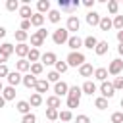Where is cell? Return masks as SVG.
Masks as SVG:
<instances>
[{
  "mask_svg": "<svg viewBox=\"0 0 123 123\" xmlns=\"http://www.w3.org/2000/svg\"><path fill=\"white\" fill-rule=\"evenodd\" d=\"M52 40H54L56 44H65V42L69 40V31H67V27L56 29V31L52 33Z\"/></svg>",
  "mask_w": 123,
  "mask_h": 123,
  "instance_id": "obj_1",
  "label": "cell"
},
{
  "mask_svg": "<svg viewBox=\"0 0 123 123\" xmlns=\"http://www.w3.org/2000/svg\"><path fill=\"white\" fill-rule=\"evenodd\" d=\"M85 63V54H81V52H69V56H67V65H73V67H81Z\"/></svg>",
  "mask_w": 123,
  "mask_h": 123,
  "instance_id": "obj_2",
  "label": "cell"
},
{
  "mask_svg": "<svg viewBox=\"0 0 123 123\" xmlns=\"http://www.w3.org/2000/svg\"><path fill=\"white\" fill-rule=\"evenodd\" d=\"M121 71H123V60H119V58L111 60V63L108 65V73L110 75H119Z\"/></svg>",
  "mask_w": 123,
  "mask_h": 123,
  "instance_id": "obj_3",
  "label": "cell"
},
{
  "mask_svg": "<svg viewBox=\"0 0 123 123\" xmlns=\"http://www.w3.org/2000/svg\"><path fill=\"white\" fill-rule=\"evenodd\" d=\"M100 92H102V96H104V98H113V94H115V88H113V85H111V83L104 81V83L100 85Z\"/></svg>",
  "mask_w": 123,
  "mask_h": 123,
  "instance_id": "obj_4",
  "label": "cell"
},
{
  "mask_svg": "<svg viewBox=\"0 0 123 123\" xmlns=\"http://www.w3.org/2000/svg\"><path fill=\"white\" fill-rule=\"evenodd\" d=\"M54 92H56V96L60 98V96H67V92H69V86H67V83H63V81H58L56 85H54Z\"/></svg>",
  "mask_w": 123,
  "mask_h": 123,
  "instance_id": "obj_5",
  "label": "cell"
},
{
  "mask_svg": "<svg viewBox=\"0 0 123 123\" xmlns=\"http://www.w3.org/2000/svg\"><path fill=\"white\" fill-rule=\"evenodd\" d=\"M40 62H42V65H56L58 58H56L54 52H44V54L40 56Z\"/></svg>",
  "mask_w": 123,
  "mask_h": 123,
  "instance_id": "obj_6",
  "label": "cell"
},
{
  "mask_svg": "<svg viewBox=\"0 0 123 123\" xmlns=\"http://www.w3.org/2000/svg\"><path fill=\"white\" fill-rule=\"evenodd\" d=\"M67 46L71 48V52H79V48L83 46V38H79L77 35H75V37H69V40H67Z\"/></svg>",
  "mask_w": 123,
  "mask_h": 123,
  "instance_id": "obj_7",
  "label": "cell"
},
{
  "mask_svg": "<svg viewBox=\"0 0 123 123\" xmlns=\"http://www.w3.org/2000/svg\"><path fill=\"white\" fill-rule=\"evenodd\" d=\"M8 83H10V86H17L19 83H23L21 73H19V71H10V75H8Z\"/></svg>",
  "mask_w": 123,
  "mask_h": 123,
  "instance_id": "obj_8",
  "label": "cell"
},
{
  "mask_svg": "<svg viewBox=\"0 0 123 123\" xmlns=\"http://www.w3.org/2000/svg\"><path fill=\"white\" fill-rule=\"evenodd\" d=\"M100 19H102V17H100L98 12H94V10H90V12L86 13V23L92 25V27H94V25H100Z\"/></svg>",
  "mask_w": 123,
  "mask_h": 123,
  "instance_id": "obj_9",
  "label": "cell"
},
{
  "mask_svg": "<svg viewBox=\"0 0 123 123\" xmlns=\"http://www.w3.org/2000/svg\"><path fill=\"white\" fill-rule=\"evenodd\" d=\"M58 4H60V8H62V10H65V12H73V10H77V8H79V4H81V2H79V0H75V2H71V4H69V2H65V0H60Z\"/></svg>",
  "mask_w": 123,
  "mask_h": 123,
  "instance_id": "obj_10",
  "label": "cell"
},
{
  "mask_svg": "<svg viewBox=\"0 0 123 123\" xmlns=\"http://www.w3.org/2000/svg\"><path fill=\"white\" fill-rule=\"evenodd\" d=\"M79 27H81V21H79V17H75V15H69V17H67V31H79Z\"/></svg>",
  "mask_w": 123,
  "mask_h": 123,
  "instance_id": "obj_11",
  "label": "cell"
},
{
  "mask_svg": "<svg viewBox=\"0 0 123 123\" xmlns=\"http://www.w3.org/2000/svg\"><path fill=\"white\" fill-rule=\"evenodd\" d=\"M48 88H50V83H48V79H38V81H37V86H35V90H37L38 94H42V92H48Z\"/></svg>",
  "mask_w": 123,
  "mask_h": 123,
  "instance_id": "obj_12",
  "label": "cell"
},
{
  "mask_svg": "<svg viewBox=\"0 0 123 123\" xmlns=\"http://www.w3.org/2000/svg\"><path fill=\"white\" fill-rule=\"evenodd\" d=\"M15 108H17V111H19V113H23V115L31 113V104H29V100H19Z\"/></svg>",
  "mask_w": 123,
  "mask_h": 123,
  "instance_id": "obj_13",
  "label": "cell"
},
{
  "mask_svg": "<svg viewBox=\"0 0 123 123\" xmlns=\"http://www.w3.org/2000/svg\"><path fill=\"white\" fill-rule=\"evenodd\" d=\"M29 50H31V48H29V46H27L25 42H23V44H17V46H15V54L19 56V60H25V58H27V54H29Z\"/></svg>",
  "mask_w": 123,
  "mask_h": 123,
  "instance_id": "obj_14",
  "label": "cell"
},
{
  "mask_svg": "<svg viewBox=\"0 0 123 123\" xmlns=\"http://www.w3.org/2000/svg\"><path fill=\"white\" fill-rule=\"evenodd\" d=\"M40 56H42V54L38 52V48H31L29 54H27V62H29V63H37V62L40 60Z\"/></svg>",
  "mask_w": 123,
  "mask_h": 123,
  "instance_id": "obj_15",
  "label": "cell"
},
{
  "mask_svg": "<svg viewBox=\"0 0 123 123\" xmlns=\"http://www.w3.org/2000/svg\"><path fill=\"white\" fill-rule=\"evenodd\" d=\"M81 90H83V94H90V96H92V94L96 92V85H94L92 81H85L83 86H81Z\"/></svg>",
  "mask_w": 123,
  "mask_h": 123,
  "instance_id": "obj_16",
  "label": "cell"
},
{
  "mask_svg": "<svg viewBox=\"0 0 123 123\" xmlns=\"http://www.w3.org/2000/svg\"><path fill=\"white\" fill-rule=\"evenodd\" d=\"M15 71H19V73H27V71H31V63H29L27 60H19V62L15 63Z\"/></svg>",
  "mask_w": 123,
  "mask_h": 123,
  "instance_id": "obj_17",
  "label": "cell"
},
{
  "mask_svg": "<svg viewBox=\"0 0 123 123\" xmlns=\"http://www.w3.org/2000/svg\"><path fill=\"white\" fill-rule=\"evenodd\" d=\"M37 81H38V79H37L35 75H31V73H27V75L23 77V85H25L27 88H35V86H37Z\"/></svg>",
  "mask_w": 123,
  "mask_h": 123,
  "instance_id": "obj_18",
  "label": "cell"
},
{
  "mask_svg": "<svg viewBox=\"0 0 123 123\" xmlns=\"http://www.w3.org/2000/svg\"><path fill=\"white\" fill-rule=\"evenodd\" d=\"M81 94H83V90H81V86H69V92H67V98H73V100H81Z\"/></svg>",
  "mask_w": 123,
  "mask_h": 123,
  "instance_id": "obj_19",
  "label": "cell"
},
{
  "mask_svg": "<svg viewBox=\"0 0 123 123\" xmlns=\"http://www.w3.org/2000/svg\"><path fill=\"white\" fill-rule=\"evenodd\" d=\"M19 15H21L23 19H31V17H33V10H31V6H29V4H23V6L19 8Z\"/></svg>",
  "mask_w": 123,
  "mask_h": 123,
  "instance_id": "obj_20",
  "label": "cell"
},
{
  "mask_svg": "<svg viewBox=\"0 0 123 123\" xmlns=\"http://www.w3.org/2000/svg\"><path fill=\"white\" fill-rule=\"evenodd\" d=\"M108 40H98V44H96V48H94V52L98 54V56H104L106 52H108Z\"/></svg>",
  "mask_w": 123,
  "mask_h": 123,
  "instance_id": "obj_21",
  "label": "cell"
},
{
  "mask_svg": "<svg viewBox=\"0 0 123 123\" xmlns=\"http://www.w3.org/2000/svg\"><path fill=\"white\" fill-rule=\"evenodd\" d=\"M92 73H94V69H92L90 63H83V65L79 67V75H81V77H90Z\"/></svg>",
  "mask_w": 123,
  "mask_h": 123,
  "instance_id": "obj_22",
  "label": "cell"
},
{
  "mask_svg": "<svg viewBox=\"0 0 123 123\" xmlns=\"http://www.w3.org/2000/svg\"><path fill=\"white\" fill-rule=\"evenodd\" d=\"M46 106H48V108H54V110H58V108L62 106V100H60L56 94H54V96H48V98H46Z\"/></svg>",
  "mask_w": 123,
  "mask_h": 123,
  "instance_id": "obj_23",
  "label": "cell"
},
{
  "mask_svg": "<svg viewBox=\"0 0 123 123\" xmlns=\"http://www.w3.org/2000/svg\"><path fill=\"white\" fill-rule=\"evenodd\" d=\"M98 27H100L102 31H110V29L113 27V21H111V19H110L108 15H104V17L100 19V25H98Z\"/></svg>",
  "mask_w": 123,
  "mask_h": 123,
  "instance_id": "obj_24",
  "label": "cell"
},
{
  "mask_svg": "<svg viewBox=\"0 0 123 123\" xmlns=\"http://www.w3.org/2000/svg\"><path fill=\"white\" fill-rule=\"evenodd\" d=\"M2 96L6 98V100H13L15 98V86H4V90H2Z\"/></svg>",
  "mask_w": 123,
  "mask_h": 123,
  "instance_id": "obj_25",
  "label": "cell"
},
{
  "mask_svg": "<svg viewBox=\"0 0 123 123\" xmlns=\"http://www.w3.org/2000/svg\"><path fill=\"white\" fill-rule=\"evenodd\" d=\"M29 104H31L33 108H38V106L42 104V94H38V92H33V94H31V98H29Z\"/></svg>",
  "mask_w": 123,
  "mask_h": 123,
  "instance_id": "obj_26",
  "label": "cell"
},
{
  "mask_svg": "<svg viewBox=\"0 0 123 123\" xmlns=\"http://www.w3.org/2000/svg\"><path fill=\"white\" fill-rule=\"evenodd\" d=\"M94 77H96L98 81L104 83V81L108 79V69H106V67H98V69H94Z\"/></svg>",
  "mask_w": 123,
  "mask_h": 123,
  "instance_id": "obj_27",
  "label": "cell"
},
{
  "mask_svg": "<svg viewBox=\"0 0 123 123\" xmlns=\"http://www.w3.org/2000/svg\"><path fill=\"white\" fill-rule=\"evenodd\" d=\"M37 10H38V13L50 12V2H48V0H38V2H37Z\"/></svg>",
  "mask_w": 123,
  "mask_h": 123,
  "instance_id": "obj_28",
  "label": "cell"
},
{
  "mask_svg": "<svg viewBox=\"0 0 123 123\" xmlns=\"http://www.w3.org/2000/svg\"><path fill=\"white\" fill-rule=\"evenodd\" d=\"M42 23H44V15H42V13H33V17H31V25H35V27L40 29Z\"/></svg>",
  "mask_w": 123,
  "mask_h": 123,
  "instance_id": "obj_29",
  "label": "cell"
},
{
  "mask_svg": "<svg viewBox=\"0 0 123 123\" xmlns=\"http://www.w3.org/2000/svg\"><path fill=\"white\" fill-rule=\"evenodd\" d=\"M96 44H98V38H96V37H92V35H90V37H86V38L83 40V46H86V48H90V50H92V48H96Z\"/></svg>",
  "mask_w": 123,
  "mask_h": 123,
  "instance_id": "obj_30",
  "label": "cell"
},
{
  "mask_svg": "<svg viewBox=\"0 0 123 123\" xmlns=\"http://www.w3.org/2000/svg\"><path fill=\"white\" fill-rule=\"evenodd\" d=\"M0 50H2V52H4V54H6L8 58H10V56H12L13 52H15V46H13V44H10V42H4V44L0 46Z\"/></svg>",
  "mask_w": 123,
  "mask_h": 123,
  "instance_id": "obj_31",
  "label": "cell"
},
{
  "mask_svg": "<svg viewBox=\"0 0 123 123\" xmlns=\"http://www.w3.org/2000/svg\"><path fill=\"white\" fill-rule=\"evenodd\" d=\"M46 117H48V121H56V119H60V111L54 108H46Z\"/></svg>",
  "mask_w": 123,
  "mask_h": 123,
  "instance_id": "obj_32",
  "label": "cell"
},
{
  "mask_svg": "<svg viewBox=\"0 0 123 123\" xmlns=\"http://www.w3.org/2000/svg\"><path fill=\"white\" fill-rule=\"evenodd\" d=\"M19 8H21V6H19L17 0H8V2H6V10H8V12H19Z\"/></svg>",
  "mask_w": 123,
  "mask_h": 123,
  "instance_id": "obj_33",
  "label": "cell"
},
{
  "mask_svg": "<svg viewBox=\"0 0 123 123\" xmlns=\"http://www.w3.org/2000/svg\"><path fill=\"white\" fill-rule=\"evenodd\" d=\"M48 19H50L52 23H60V19H62V13H60L58 10H50V12H48Z\"/></svg>",
  "mask_w": 123,
  "mask_h": 123,
  "instance_id": "obj_34",
  "label": "cell"
},
{
  "mask_svg": "<svg viewBox=\"0 0 123 123\" xmlns=\"http://www.w3.org/2000/svg\"><path fill=\"white\" fill-rule=\"evenodd\" d=\"M42 69H44V65L40 63V62H37V63H31V75H40L42 73Z\"/></svg>",
  "mask_w": 123,
  "mask_h": 123,
  "instance_id": "obj_35",
  "label": "cell"
},
{
  "mask_svg": "<svg viewBox=\"0 0 123 123\" xmlns=\"http://www.w3.org/2000/svg\"><path fill=\"white\" fill-rule=\"evenodd\" d=\"M42 42H44V38L38 35V33H35V35H31V44L37 48V46H42Z\"/></svg>",
  "mask_w": 123,
  "mask_h": 123,
  "instance_id": "obj_36",
  "label": "cell"
},
{
  "mask_svg": "<svg viewBox=\"0 0 123 123\" xmlns=\"http://www.w3.org/2000/svg\"><path fill=\"white\" fill-rule=\"evenodd\" d=\"M94 106H96L98 110H106V108H108V98H104V96L96 98V100H94Z\"/></svg>",
  "mask_w": 123,
  "mask_h": 123,
  "instance_id": "obj_37",
  "label": "cell"
},
{
  "mask_svg": "<svg viewBox=\"0 0 123 123\" xmlns=\"http://www.w3.org/2000/svg\"><path fill=\"white\" fill-rule=\"evenodd\" d=\"M108 12L113 13V15H117V12H119V4H117L115 0H110V2H108Z\"/></svg>",
  "mask_w": 123,
  "mask_h": 123,
  "instance_id": "obj_38",
  "label": "cell"
},
{
  "mask_svg": "<svg viewBox=\"0 0 123 123\" xmlns=\"http://www.w3.org/2000/svg\"><path fill=\"white\" fill-rule=\"evenodd\" d=\"M27 37H29V33H25V31H21V29L15 31V40H17L19 44H23V42L27 40Z\"/></svg>",
  "mask_w": 123,
  "mask_h": 123,
  "instance_id": "obj_39",
  "label": "cell"
},
{
  "mask_svg": "<svg viewBox=\"0 0 123 123\" xmlns=\"http://www.w3.org/2000/svg\"><path fill=\"white\" fill-rule=\"evenodd\" d=\"M46 79H48V83H58V81H60V73L54 69V71H50V73L46 75Z\"/></svg>",
  "mask_w": 123,
  "mask_h": 123,
  "instance_id": "obj_40",
  "label": "cell"
},
{
  "mask_svg": "<svg viewBox=\"0 0 123 123\" xmlns=\"http://www.w3.org/2000/svg\"><path fill=\"white\" fill-rule=\"evenodd\" d=\"M60 119H62V121H71V119H73L71 110H63V111H60Z\"/></svg>",
  "mask_w": 123,
  "mask_h": 123,
  "instance_id": "obj_41",
  "label": "cell"
},
{
  "mask_svg": "<svg viewBox=\"0 0 123 123\" xmlns=\"http://www.w3.org/2000/svg\"><path fill=\"white\" fill-rule=\"evenodd\" d=\"M67 67H69L67 62H56V71H58V73H65Z\"/></svg>",
  "mask_w": 123,
  "mask_h": 123,
  "instance_id": "obj_42",
  "label": "cell"
},
{
  "mask_svg": "<svg viewBox=\"0 0 123 123\" xmlns=\"http://www.w3.org/2000/svg\"><path fill=\"white\" fill-rule=\"evenodd\" d=\"M113 27H115L117 31L123 29V15H115V17H113Z\"/></svg>",
  "mask_w": 123,
  "mask_h": 123,
  "instance_id": "obj_43",
  "label": "cell"
},
{
  "mask_svg": "<svg viewBox=\"0 0 123 123\" xmlns=\"http://www.w3.org/2000/svg\"><path fill=\"white\" fill-rule=\"evenodd\" d=\"M21 123H37V115L35 113H27L21 117Z\"/></svg>",
  "mask_w": 123,
  "mask_h": 123,
  "instance_id": "obj_44",
  "label": "cell"
},
{
  "mask_svg": "<svg viewBox=\"0 0 123 123\" xmlns=\"http://www.w3.org/2000/svg\"><path fill=\"white\" fill-rule=\"evenodd\" d=\"M111 85H113V88H115V90H123V77H115Z\"/></svg>",
  "mask_w": 123,
  "mask_h": 123,
  "instance_id": "obj_45",
  "label": "cell"
},
{
  "mask_svg": "<svg viewBox=\"0 0 123 123\" xmlns=\"http://www.w3.org/2000/svg\"><path fill=\"white\" fill-rule=\"evenodd\" d=\"M111 123H123V113L121 111H113L111 113Z\"/></svg>",
  "mask_w": 123,
  "mask_h": 123,
  "instance_id": "obj_46",
  "label": "cell"
},
{
  "mask_svg": "<svg viewBox=\"0 0 123 123\" xmlns=\"http://www.w3.org/2000/svg\"><path fill=\"white\" fill-rule=\"evenodd\" d=\"M29 29H31V19H23V21H21V31L27 33Z\"/></svg>",
  "mask_w": 123,
  "mask_h": 123,
  "instance_id": "obj_47",
  "label": "cell"
},
{
  "mask_svg": "<svg viewBox=\"0 0 123 123\" xmlns=\"http://www.w3.org/2000/svg\"><path fill=\"white\" fill-rule=\"evenodd\" d=\"M79 102H81V100H73V98H67V108H69V110H73V108H77V106H79Z\"/></svg>",
  "mask_w": 123,
  "mask_h": 123,
  "instance_id": "obj_48",
  "label": "cell"
},
{
  "mask_svg": "<svg viewBox=\"0 0 123 123\" xmlns=\"http://www.w3.org/2000/svg\"><path fill=\"white\" fill-rule=\"evenodd\" d=\"M75 123H90V119H88V115H77Z\"/></svg>",
  "mask_w": 123,
  "mask_h": 123,
  "instance_id": "obj_49",
  "label": "cell"
},
{
  "mask_svg": "<svg viewBox=\"0 0 123 123\" xmlns=\"http://www.w3.org/2000/svg\"><path fill=\"white\" fill-rule=\"evenodd\" d=\"M8 75H10V71H8L6 63H4V65H0V77H8Z\"/></svg>",
  "mask_w": 123,
  "mask_h": 123,
  "instance_id": "obj_50",
  "label": "cell"
},
{
  "mask_svg": "<svg viewBox=\"0 0 123 123\" xmlns=\"http://www.w3.org/2000/svg\"><path fill=\"white\" fill-rule=\"evenodd\" d=\"M6 62H8V56H6V54H4L2 50H0V65H4Z\"/></svg>",
  "mask_w": 123,
  "mask_h": 123,
  "instance_id": "obj_51",
  "label": "cell"
},
{
  "mask_svg": "<svg viewBox=\"0 0 123 123\" xmlns=\"http://www.w3.org/2000/svg\"><path fill=\"white\" fill-rule=\"evenodd\" d=\"M94 2H96V0H85V2H83V6H86V8H92V6H94Z\"/></svg>",
  "mask_w": 123,
  "mask_h": 123,
  "instance_id": "obj_52",
  "label": "cell"
},
{
  "mask_svg": "<svg viewBox=\"0 0 123 123\" xmlns=\"http://www.w3.org/2000/svg\"><path fill=\"white\" fill-rule=\"evenodd\" d=\"M37 33H38V35H40L42 38H46V37H48V33H46V29H42V27H40V29H38Z\"/></svg>",
  "mask_w": 123,
  "mask_h": 123,
  "instance_id": "obj_53",
  "label": "cell"
},
{
  "mask_svg": "<svg viewBox=\"0 0 123 123\" xmlns=\"http://www.w3.org/2000/svg\"><path fill=\"white\" fill-rule=\"evenodd\" d=\"M117 40H119V42H123V29H121V31H117Z\"/></svg>",
  "mask_w": 123,
  "mask_h": 123,
  "instance_id": "obj_54",
  "label": "cell"
},
{
  "mask_svg": "<svg viewBox=\"0 0 123 123\" xmlns=\"http://www.w3.org/2000/svg\"><path fill=\"white\" fill-rule=\"evenodd\" d=\"M4 37H6V29L0 25V38H4Z\"/></svg>",
  "mask_w": 123,
  "mask_h": 123,
  "instance_id": "obj_55",
  "label": "cell"
},
{
  "mask_svg": "<svg viewBox=\"0 0 123 123\" xmlns=\"http://www.w3.org/2000/svg\"><path fill=\"white\" fill-rule=\"evenodd\" d=\"M117 52L123 56V42H119V46H117Z\"/></svg>",
  "mask_w": 123,
  "mask_h": 123,
  "instance_id": "obj_56",
  "label": "cell"
},
{
  "mask_svg": "<svg viewBox=\"0 0 123 123\" xmlns=\"http://www.w3.org/2000/svg\"><path fill=\"white\" fill-rule=\"evenodd\" d=\"M4 104H6V98L0 94V108H4Z\"/></svg>",
  "mask_w": 123,
  "mask_h": 123,
  "instance_id": "obj_57",
  "label": "cell"
},
{
  "mask_svg": "<svg viewBox=\"0 0 123 123\" xmlns=\"http://www.w3.org/2000/svg\"><path fill=\"white\" fill-rule=\"evenodd\" d=\"M2 90H4V86H2V83H0V94H2Z\"/></svg>",
  "mask_w": 123,
  "mask_h": 123,
  "instance_id": "obj_58",
  "label": "cell"
},
{
  "mask_svg": "<svg viewBox=\"0 0 123 123\" xmlns=\"http://www.w3.org/2000/svg\"><path fill=\"white\" fill-rule=\"evenodd\" d=\"M121 108H123V98H121Z\"/></svg>",
  "mask_w": 123,
  "mask_h": 123,
  "instance_id": "obj_59",
  "label": "cell"
},
{
  "mask_svg": "<svg viewBox=\"0 0 123 123\" xmlns=\"http://www.w3.org/2000/svg\"><path fill=\"white\" fill-rule=\"evenodd\" d=\"M50 123H54V121H50Z\"/></svg>",
  "mask_w": 123,
  "mask_h": 123,
  "instance_id": "obj_60",
  "label": "cell"
}]
</instances>
